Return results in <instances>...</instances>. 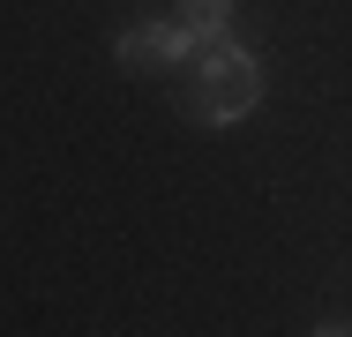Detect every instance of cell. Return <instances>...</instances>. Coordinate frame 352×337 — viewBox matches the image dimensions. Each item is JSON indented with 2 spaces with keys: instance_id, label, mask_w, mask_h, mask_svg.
I'll list each match as a JSON object with an SVG mask.
<instances>
[{
  "instance_id": "2",
  "label": "cell",
  "mask_w": 352,
  "mask_h": 337,
  "mask_svg": "<svg viewBox=\"0 0 352 337\" xmlns=\"http://www.w3.org/2000/svg\"><path fill=\"white\" fill-rule=\"evenodd\" d=\"M195 30L165 8V15H135V23H120L113 30V61L120 67H135V75H180V67L195 61Z\"/></svg>"
},
{
  "instance_id": "1",
  "label": "cell",
  "mask_w": 352,
  "mask_h": 337,
  "mask_svg": "<svg viewBox=\"0 0 352 337\" xmlns=\"http://www.w3.org/2000/svg\"><path fill=\"white\" fill-rule=\"evenodd\" d=\"M180 83V113L195 128H240L255 105H263V53L232 30V38H210L195 45V61L173 75Z\"/></svg>"
},
{
  "instance_id": "3",
  "label": "cell",
  "mask_w": 352,
  "mask_h": 337,
  "mask_svg": "<svg viewBox=\"0 0 352 337\" xmlns=\"http://www.w3.org/2000/svg\"><path fill=\"white\" fill-rule=\"evenodd\" d=\"M173 15L210 45V38H232L240 30V0H173Z\"/></svg>"
}]
</instances>
